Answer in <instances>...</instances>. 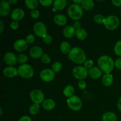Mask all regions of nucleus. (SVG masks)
Returning <instances> with one entry per match:
<instances>
[{
  "instance_id": "obj_30",
  "label": "nucleus",
  "mask_w": 121,
  "mask_h": 121,
  "mask_svg": "<svg viewBox=\"0 0 121 121\" xmlns=\"http://www.w3.org/2000/svg\"><path fill=\"white\" fill-rule=\"evenodd\" d=\"M62 68V65L61 63L56 61L54 63H53L52 66V70L54 73H58L60 71V70Z\"/></svg>"
},
{
  "instance_id": "obj_4",
  "label": "nucleus",
  "mask_w": 121,
  "mask_h": 121,
  "mask_svg": "<svg viewBox=\"0 0 121 121\" xmlns=\"http://www.w3.org/2000/svg\"><path fill=\"white\" fill-rule=\"evenodd\" d=\"M18 71L19 75L24 79H30L34 75L33 68L27 64H24L19 66Z\"/></svg>"
},
{
  "instance_id": "obj_20",
  "label": "nucleus",
  "mask_w": 121,
  "mask_h": 121,
  "mask_svg": "<svg viewBox=\"0 0 121 121\" xmlns=\"http://www.w3.org/2000/svg\"><path fill=\"white\" fill-rule=\"evenodd\" d=\"M43 107L45 110L51 111L55 107V102L53 99H46L43 102Z\"/></svg>"
},
{
  "instance_id": "obj_38",
  "label": "nucleus",
  "mask_w": 121,
  "mask_h": 121,
  "mask_svg": "<svg viewBox=\"0 0 121 121\" xmlns=\"http://www.w3.org/2000/svg\"><path fill=\"white\" fill-rule=\"evenodd\" d=\"M93 65V62L92 60H86V61L84 63L85 67L86 69H91L92 67V66Z\"/></svg>"
},
{
  "instance_id": "obj_3",
  "label": "nucleus",
  "mask_w": 121,
  "mask_h": 121,
  "mask_svg": "<svg viewBox=\"0 0 121 121\" xmlns=\"http://www.w3.org/2000/svg\"><path fill=\"white\" fill-rule=\"evenodd\" d=\"M69 16L71 19L74 20H78L81 18L83 15L82 8L79 4H72L67 10Z\"/></svg>"
},
{
  "instance_id": "obj_45",
  "label": "nucleus",
  "mask_w": 121,
  "mask_h": 121,
  "mask_svg": "<svg viewBox=\"0 0 121 121\" xmlns=\"http://www.w3.org/2000/svg\"><path fill=\"white\" fill-rule=\"evenodd\" d=\"M80 26H81V23H80V22H79V21H76V22H74L73 27H74V28H76V30L80 28Z\"/></svg>"
},
{
  "instance_id": "obj_10",
  "label": "nucleus",
  "mask_w": 121,
  "mask_h": 121,
  "mask_svg": "<svg viewBox=\"0 0 121 121\" xmlns=\"http://www.w3.org/2000/svg\"><path fill=\"white\" fill-rule=\"evenodd\" d=\"M40 78L41 80L46 82L52 81L55 76V73L52 70L46 69L43 70L40 73Z\"/></svg>"
},
{
  "instance_id": "obj_17",
  "label": "nucleus",
  "mask_w": 121,
  "mask_h": 121,
  "mask_svg": "<svg viewBox=\"0 0 121 121\" xmlns=\"http://www.w3.org/2000/svg\"><path fill=\"white\" fill-rule=\"evenodd\" d=\"M90 76L95 79H98L102 76V70L98 67H93L88 71Z\"/></svg>"
},
{
  "instance_id": "obj_13",
  "label": "nucleus",
  "mask_w": 121,
  "mask_h": 121,
  "mask_svg": "<svg viewBox=\"0 0 121 121\" xmlns=\"http://www.w3.org/2000/svg\"><path fill=\"white\" fill-rule=\"evenodd\" d=\"M10 4L8 1H2L0 2V15L2 17H6L10 12Z\"/></svg>"
},
{
  "instance_id": "obj_39",
  "label": "nucleus",
  "mask_w": 121,
  "mask_h": 121,
  "mask_svg": "<svg viewBox=\"0 0 121 121\" xmlns=\"http://www.w3.org/2000/svg\"><path fill=\"white\" fill-rule=\"evenodd\" d=\"M34 40H35V37L33 34H29L26 37V41L27 42V43H33L34 41Z\"/></svg>"
},
{
  "instance_id": "obj_50",
  "label": "nucleus",
  "mask_w": 121,
  "mask_h": 121,
  "mask_svg": "<svg viewBox=\"0 0 121 121\" xmlns=\"http://www.w3.org/2000/svg\"><path fill=\"white\" fill-rule=\"evenodd\" d=\"M0 110H1V113H0V115H2V108H0Z\"/></svg>"
},
{
  "instance_id": "obj_41",
  "label": "nucleus",
  "mask_w": 121,
  "mask_h": 121,
  "mask_svg": "<svg viewBox=\"0 0 121 121\" xmlns=\"http://www.w3.org/2000/svg\"><path fill=\"white\" fill-rule=\"evenodd\" d=\"M115 65L116 67L118 69L121 70V57L118 58L117 60H116L115 63Z\"/></svg>"
},
{
  "instance_id": "obj_49",
  "label": "nucleus",
  "mask_w": 121,
  "mask_h": 121,
  "mask_svg": "<svg viewBox=\"0 0 121 121\" xmlns=\"http://www.w3.org/2000/svg\"><path fill=\"white\" fill-rule=\"evenodd\" d=\"M73 1H74V2L76 4H79L82 3L83 1V0H79V1H78V0H74Z\"/></svg>"
},
{
  "instance_id": "obj_22",
  "label": "nucleus",
  "mask_w": 121,
  "mask_h": 121,
  "mask_svg": "<svg viewBox=\"0 0 121 121\" xmlns=\"http://www.w3.org/2000/svg\"><path fill=\"white\" fill-rule=\"evenodd\" d=\"M113 81V76L111 74H106L102 78V83L105 86H109Z\"/></svg>"
},
{
  "instance_id": "obj_19",
  "label": "nucleus",
  "mask_w": 121,
  "mask_h": 121,
  "mask_svg": "<svg viewBox=\"0 0 121 121\" xmlns=\"http://www.w3.org/2000/svg\"><path fill=\"white\" fill-rule=\"evenodd\" d=\"M67 18L63 14H57L54 17V21L57 25L60 26H65L67 22Z\"/></svg>"
},
{
  "instance_id": "obj_7",
  "label": "nucleus",
  "mask_w": 121,
  "mask_h": 121,
  "mask_svg": "<svg viewBox=\"0 0 121 121\" xmlns=\"http://www.w3.org/2000/svg\"><path fill=\"white\" fill-rule=\"evenodd\" d=\"M73 75L76 79L79 80H83L87 77L88 74V71L87 69L82 66H77L73 70Z\"/></svg>"
},
{
  "instance_id": "obj_46",
  "label": "nucleus",
  "mask_w": 121,
  "mask_h": 121,
  "mask_svg": "<svg viewBox=\"0 0 121 121\" xmlns=\"http://www.w3.org/2000/svg\"><path fill=\"white\" fill-rule=\"evenodd\" d=\"M4 30V24L2 21H0V33H2Z\"/></svg>"
},
{
  "instance_id": "obj_34",
  "label": "nucleus",
  "mask_w": 121,
  "mask_h": 121,
  "mask_svg": "<svg viewBox=\"0 0 121 121\" xmlns=\"http://www.w3.org/2000/svg\"><path fill=\"white\" fill-rule=\"evenodd\" d=\"M43 42L44 43L48 44H50L52 42L53 39H52V37L51 35H48V34H46V35H44L43 37Z\"/></svg>"
},
{
  "instance_id": "obj_26",
  "label": "nucleus",
  "mask_w": 121,
  "mask_h": 121,
  "mask_svg": "<svg viewBox=\"0 0 121 121\" xmlns=\"http://www.w3.org/2000/svg\"><path fill=\"white\" fill-rule=\"evenodd\" d=\"M82 6L84 9L89 11L92 9L94 7L95 3L92 0H85L82 3Z\"/></svg>"
},
{
  "instance_id": "obj_12",
  "label": "nucleus",
  "mask_w": 121,
  "mask_h": 121,
  "mask_svg": "<svg viewBox=\"0 0 121 121\" xmlns=\"http://www.w3.org/2000/svg\"><path fill=\"white\" fill-rule=\"evenodd\" d=\"M4 60L6 64L10 66H14L16 65L18 61L17 57L15 56L14 53L11 52H8L6 53L4 57Z\"/></svg>"
},
{
  "instance_id": "obj_40",
  "label": "nucleus",
  "mask_w": 121,
  "mask_h": 121,
  "mask_svg": "<svg viewBox=\"0 0 121 121\" xmlns=\"http://www.w3.org/2000/svg\"><path fill=\"white\" fill-rule=\"evenodd\" d=\"M78 86H79V87L81 90H84L86 87V83L85 82V81L83 80H79V83H78Z\"/></svg>"
},
{
  "instance_id": "obj_36",
  "label": "nucleus",
  "mask_w": 121,
  "mask_h": 121,
  "mask_svg": "<svg viewBox=\"0 0 121 121\" xmlns=\"http://www.w3.org/2000/svg\"><path fill=\"white\" fill-rule=\"evenodd\" d=\"M31 16L33 18H37L40 15V12L37 9H34V10H32L31 11Z\"/></svg>"
},
{
  "instance_id": "obj_5",
  "label": "nucleus",
  "mask_w": 121,
  "mask_h": 121,
  "mask_svg": "<svg viewBox=\"0 0 121 121\" xmlns=\"http://www.w3.org/2000/svg\"><path fill=\"white\" fill-rule=\"evenodd\" d=\"M104 24L107 29L113 30L118 28L119 26V20L115 15H109L105 18Z\"/></svg>"
},
{
  "instance_id": "obj_25",
  "label": "nucleus",
  "mask_w": 121,
  "mask_h": 121,
  "mask_svg": "<svg viewBox=\"0 0 121 121\" xmlns=\"http://www.w3.org/2000/svg\"><path fill=\"white\" fill-rule=\"evenodd\" d=\"M25 4L27 8L34 10V9H36V8L38 7L39 1L37 0H26Z\"/></svg>"
},
{
  "instance_id": "obj_9",
  "label": "nucleus",
  "mask_w": 121,
  "mask_h": 121,
  "mask_svg": "<svg viewBox=\"0 0 121 121\" xmlns=\"http://www.w3.org/2000/svg\"><path fill=\"white\" fill-rule=\"evenodd\" d=\"M34 33L37 36L40 37H43L46 35L47 33V29L46 27L43 22H37L34 24V28H33Z\"/></svg>"
},
{
  "instance_id": "obj_15",
  "label": "nucleus",
  "mask_w": 121,
  "mask_h": 121,
  "mask_svg": "<svg viewBox=\"0 0 121 121\" xmlns=\"http://www.w3.org/2000/svg\"><path fill=\"white\" fill-rule=\"evenodd\" d=\"M3 74L7 78H13L18 74V71L13 66H8L3 70Z\"/></svg>"
},
{
  "instance_id": "obj_14",
  "label": "nucleus",
  "mask_w": 121,
  "mask_h": 121,
  "mask_svg": "<svg viewBox=\"0 0 121 121\" xmlns=\"http://www.w3.org/2000/svg\"><path fill=\"white\" fill-rule=\"evenodd\" d=\"M30 55L33 59H39L43 55V50L39 46H34L30 50Z\"/></svg>"
},
{
  "instance_id": "obj_6",
  "label": "nucleus",
  "mask_w": 121,
  "mask_h": 121,
  "mask_svg": "<svg viewBox=\"0 0 121 121\" xmlns=\"http://www.w3.org/2000/svg\"><path fill=\"white\" fill-rule=\"evenodd\" d=\"M67 104L69 108L74 111H79L82 106V100L77 96H73L69 98L67 100Z\"/></svg>"
},
{
  "instance_id": "obj_27",
  "label": "nucleus",
  "mask_w": 121,
  "mask_h": 121,
  "mask_svg": "<svg viewBox=\"0 0 121 121\" xmlns=\"http://www.w3.org/2000/svg\"><path fill=\"white\" fill-rule=\"evenodd\" d=\"M60 50L64 54H69L71 51V47L70 44L67 41H64L60 44Z\"/></svg>"
},
{
  "instance_id": "obj_1",
  "label": "nucleus",
  "mask_w": 121,
  "mask_h": 121,
  "mask_svg": "<svg viewBox=\"0 0 121 121\" xmlns=\"http://www.w3.org/2000/svg\"><path fill=\"white\" fill-rule=\"evenodd\" d=\"M99 69L106 74H110L114 68L115 63L113 59L108 56H102L98 61Z\"/></svg>"
},
{
  "instance_id": "obj_24",
  "label": "nucleus",
  "mask_w": 121,
  "mask_h": 121,
  "mask_svg": "<svg viewBox=\"0 0 121 121\" xmlns=\"http://www.w3.org/2000/svg\"><path fill=\"white\" fill-rule=\"evenodd\" d=\"M75 34L76 37L80 40H83L87 37V32L83 28H79L76 30Z\"/></svg>"
},
{
  "instance_id": "obj_29",
  "label": "nucleus",
  "mask_w": 121,
  "mask_h": 121,
  "mask_svg": "<svg viewBox=\"0 0 121 121\" xmlns=\"http://www.w3.org/2000/svg\"><path fill=\"white\" fill-rule=\"evenodd\" d=\"M39 111H40V106L39 104H33L30 107L29 112L33 115H35L39 113Z\"/></svg>"
},
{
  "instance_id": "obj_8",
  "label": "nucleus",
  "mask_w": 121,
  "mask_h": 121,
  "mask_svg": "<svg viewBox=\"0 0 121 121\" xmlns=\"http://www.w3.org/2000/svg\"><path fill=\"white\" fill-rule=\"evenodd\" d=\"M30 98L34 104H40L44 100V95L40 90L34 89L31 92Z\"/></svg>"
},
{
  "instance_id": "obj_37",
  "label": "nucleus",
  "mask_w": 121,
  "mask_h": 121,
  "mask_svg": "<svg viewBox=\"0 0 121 121\" xmlns=\"http://www.w3.org/2000/svg\"><path fill=\"white\" fill-rule=\"evenodd\" d=\"M39 2L41 3V4L44 7H48V6L51 5L53 3V1L52 0H44V1H40Z\"/></svg>"
},
{
  "instance_id": "obj_21",
  "label": "nucleus",
  "mask_w": 121,
  "mask_h": 121,
  "mask_svg": "<svg viewBox=\"0 0 121 121\" xmlns=\"http://www.w3.org/2000/svg\"><path fill=\"white\" fill-rule=\"evenodd\" d=\"M66 5V0H55L53 2V6L56 10H63Z\"/></svg>"
},
{
  "instance_id": "obj_23",
  "label": "nucleus",
  "mask_w": 121,
  "mask_h": 121,
  "mask_svg": "<svg viewBox=\"0 0 121 121\" xmlns=\"http://www.w3.org/2000/svg\"><path fill=\"white\" fill-rule=\"evenodd\" d=\"M117 117L113 112H108L105 113L102 117L103 121H117Z\"/></svg>"
},
{
  "instance_id": "obj_51",
  "label": "nucleus",
  "mask_w": 121,
  "mask_h": 121,
  "mask_svg": "<svg viewBox=\"0 0 121 121\" xmlns=\"http://www.w3.org/2000/svg\"></svg>"
},
{
  "instance_id": "obj_48",
  "label": "nucleus",
  "mask_w": 121,
  "mask_h": 121,
  "mask_svg": "<svg viewBox=\"0 0 121 121\" xmlns=\"http://www.w3.org/2000/svg\"><path fill=\"white\" fill-rule=\"evenodd\" d=\"M8 2H9V4L14 5L17 2V0H9V1H8Z\"/></svg>"
},
{
  "instance_id": "obj_18",
  "label": "nucleus",
  "mask_w": 121,
  "mask_h": 121,
  "mask_svg": "<svg viewBox=\"0 0 121 121\" xmlns=\"http://www.w3.org/2000/svg\"><path fill=\"white\" fill-rule=\"evenodd\" d=\"M76 30L73 27V26H68L64 28L63 31V35L67 39H70L75 34Z\"/></svg>"
},
{
  "instance_id": "obj_43",
  "label": "nucleus",
  "mask_w": 121,
  "mask_h": 121,
  "mask_svg": "<svg viewBox=\"0 0 121 121\" xmlns=\"http://www.w3.org/2000/svg\"><path fill=\"white\" fill-rule=\"evenodd\" d=\"M112 2L116 7H121V0H112Z\"/></svg>"
},
{
  "instance_id": "obj_47",
  "label": "nucleus",
  "mask_w": 121,
  "mask_h": 121,
  "mask_svg": "<svg viewBox=\"0 0 121 121\" xmlns=\"http://www.w3.org/2000/svg\"><path fill=\"white\" fill-rule=\"evenodd\" d=\"M118 108L121 112V98L119 99L118 102Z\"/></svg>"
},
{
  "instance_id": "obj_16",
  "label": "nucleus",
  "mask_w": 121,
  "mask_h": 121,
  "mask_svg": "<svg viewBox=\"0 0 121 121\" xmlns=\"http://www.w3.org/2000/svg\"><path fill=\"white\" fill-rule=\"evenodd\" d=\"M11 15L12 19L14 21H20L24 17V12L21 8H16L12 11Z\"/></svg>"
},
{
  "instance_id": "obj_11",
  "label": "nucleus",
  "mask_w": 121,
  "mask_h": 121,
  "mask_svg": "<svg viewBox=\"0 0 121 121\" xmlns=\"http://www.w3.org/2000/svg\"><path fill=\"white\" fill-rule=\"evenodd\" d=\"M27 47H28V43L26 40L22 39L17 40L14 44V48L17 52H24L27 49Z\"/></svg>"
},
{
  "instance_id": "obj_44",
  "label": "nucleus",
  "mask_w": 121,
  "mask_h": 121,
  "mask_svg": "<svg viewBox=\"0 0 121 121\" xmlns=\"http://www.w3.org/2000/svg\"><path fill=\"white\" fill-rule=\"evenodd\" d=\"M18 121H32V120L30 117H28V116H24V117H21Z\"/></svg>"
},
{
  "instance_id": "obj_42",
  "label": "nucleus",
  "mask_w": 121,
  "mask_h": 121,
  "mask_svg": "<svg viewBox=\"0 0 121 121\" xmlns=\"http://www.w3.org/2000/svg\"><path fill=\"white\" fill-rule=\"evenodd\" d=\"M11 28L13 30H17L18 27H19V24L18 23L17 21H13L11 23Z\"/></svg>"
},
{
  "instance_id": "obj_33",
  "label": "nucleus",
  "mask_w": 121,
  "mask_h": 121,
  "mask_svg": "<svg viewBox=\"0 0 121 121\" xmlns=\"http://www.w3.org/2000/svg\"><path fill=\"white\" fill-rule=\"evenodd\" d=\"M27 60H28V57H27V56L24 54H20L17 56L18 62L22 64V65H24L25 63L27 62Z\"/></svg>"
},
{
  "instance_id": "obj_2",
  "label": "nucleus",
  "mask_w": 121,
  "mask_h": 121,
  "mask_svg": "<svg viewBox=\"0 0 121 121\" xmlns=\"http://www.w3.org/2000/svg\"><path fill=\"white\" fill-rule=\"evenodd\" d=\"M69 58L74 63L77 64L85 63L86 61V54L80 47H75L72 48L69 53Z\"/></svg>"
},
{
  "instance_id": "obj_32",
  "label": "nucleus",
  "mask_w": 121,
  "mask_h": 121,
  "mask_svg": "<svg viewBox=\"0 0 121 121\" xmlns=\"http://www.w3.org/2000/svg\"><path fill=\"white\" fill-rule=\"evenodd\" d=\"M114 52L116 55L121 56V41H119L116 43L114 47Z\"/></svg>"
},
{
  "instance_id": "obj_28",
  "label": "nucleus",
  "mask_w": 121,
  "mask_h": 121,
  "mask_svg": "<svg viewBox=\"0 0 121 121\" xmlns=\"http://www.w3.org/2000/svg\"><path fill=\"white\" fill-rule=\"evenodd\" d=\"M63 93L65 95L66 97H68V98H70V97L73 96V94L74 93V87L71 86V85H68L64 89Z\"/></svg>"
},
{
  "instance_id": "obj_35",
  "label": "nucleus",
  "mask_w": 121,
  "mask_h": 121,
  "mask_svg": "<svg viewBox=\"0 0 121 121\" xmlns=\"http://www.w3.org/2000/svg\"><path fill=\"white\" fill-rule=\"evenodd\" d=\"M41 61L45 64L49 63L50 62V57L47 54H44L41 57Z\"/></svg>"
},
{
  "instance_id": "obj_31",
  "label": "nucleus",
  "mask_w": 121,
  "mask_h": 121,
  "mask_svg": "<svg viewBox=\"0 0 121 121\" xmlns=\"http://www.w3.org/2000/svg\"><path fill=\"white\" fill-rule=\"evenodd\" d=\"M105 20V18L101 14H97L95 15L94 17V21L96 23L99 24H102L104 23V21Z\"/></svg>"
}]
</instances>
